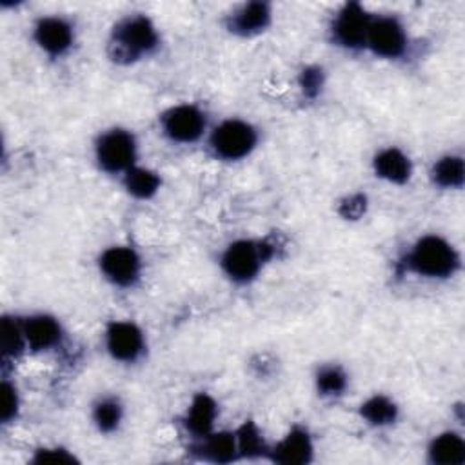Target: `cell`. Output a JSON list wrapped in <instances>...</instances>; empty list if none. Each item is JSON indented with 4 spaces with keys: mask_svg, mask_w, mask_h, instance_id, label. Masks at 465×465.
Here are the masks:
<instances>
[{
    "mask_svg": "<svg viewBox=\"0 0 465 465\" xmlns=\"http://www.w3.org/2000/svg\"><path fill=\"white\" fill-rule=\"evenodd\" d=\"M35 463H73L75 456L64 449H40L37 451Z\"/></svg>",
    "mask_w": 465,
    "mask_h": 465,
    "instance_id": "26",
    "label": "cell"
},
{
    "mask_svg": "<svg viewBox=\"0 0 465 465\" xmlns=\"http://www.w3.org/2000/svg\"><path fill=\"white\" fill-rule=\"evenodd\" d=\"M302 87L306 91V95H309V97L316 95V93L322 87V71L320 69H313V68L306 69L302 73Z\"/></svg>",
    "mask_w": 465,
    "mask_h": 465,
    "instance_id": "28",
    "label": "cell"
},
{
    "mask_svg": "<svg viewBox=\"0 0 465 465\" xmlns=\"http://www.w3.org/2000/svg\"><path fill=\"white\" fill-rule=\"evenodd\" d=\"M35 38L44 52L50 55H62L73 42L69 24L61 19H44L35 29Z\"/></svg>",
    "mask_w": 465,
    "mask_h": 465,
    "instance_id": "11",
    "label": "cell"
},
{
    "mask_svg": "<svg viewBox=\"0 0 465 465\" xmlns=\"http://www.w3.org/2000/svg\"><path fill=\"white\" fill-rule=\"evenodd\" d=\"M271 20L269 6L264 3H251L244 6L231 22V31L239 35H255L264 31Z\"/></svg>",
    "mask_w": 465,
    "mask_h": 465,
    "instance_id": "14",
    "label": "cell"
},
{
    "mask_svg": "<svg viewBox=\"0 0 465 465\" xmlns=\"http://www.w3.org/2000/svg\"><path fill=\"white\" fill-rule=\"evenodd\" d=\"M264 258H267L265 248H260L249 241H241L227 248L222 264L232 281L248 282L257 276Z\"/></svg>",
    "mask_w": 465,
    "mask_h": 465,
    "instance_id": "5",
    "label": "cell"
},
{
    "mask_svg": "<svg viewBox=\"0 0 465 465\" xmlns=\"http://www.w3.org/2000/svg\"><path fill=\"white\" fill-rule=\"evenodd\" d=\"M162 126L171 141L195 143L206 127V118L195 106H176L164 115Z\"/></svg>",
    "mask_w": 465,
    "mask_h": 465,
    "instance_id": "6",
    "label": "cell"
},
{
    "mask_svg": "<svg viewBox=\"0 0 465 465\" xmlns=\"http://www.w3.org/2000/svg\"><path fill=\"white\" fill-rule=\"evenodd\" d=\"M216 418V404L211 396L208 395H199L195 396L190 412H188V428L200 436H208L209 431L213 429Z\"/></svg>",
    "mask_w": 465,
    "mask_h": 465,
    "instance_id": "17",
    "label": "cell"
},
{
    "mask_svg": "<svg viewBox=\"0 0 465 465\" xmlns=\"http://www.w3.org/2000/svg\"><path fill=\"white\" fill-rule=\"evenodd\" d=\"M17 407H19L17 391L13 386L4 382V386H3V420L4 422H10L12 418L17 414Z\"/></svg>",
    "mask_w": 465,
    "mask_h": 465,
    "instance_id": "27",
    "label": "cell"
},
{
    "mask_svg": "<svg viewBox=\"0 0 465 465\" xmlns=\"http://www.w3.org/2000/svg\"><path fill=\"white\" fill-rule=\"evenodd\" d=\"M95 422L99 426L101 431L110 433L113 429H117V426L120 424V418H122V409L115 400H104L95 407Z\"/></svg>",
    "mask_w": 465,
    "mask_h": 465,
    "instance_id": "23",
    "label": "cell"
},
{
    "mask_svg": "<svg viewBox=\"0 0 465 465\" xmlns=\"http://www.w3.org/2000/svg\"><path fill=\"white\" fill-rule=\"evenodd\" d=\"M24 330L17 322L4 318L3 322V351L6 356H17L24 347Z\"/></svg>",
    "mask_w": 465,
    "mask_h": 465,
    "instance_id": "24",
    "label": "cell"
},
{
    "mask_svg": "<svg viewBox=\"0 0 465 465\" xmlns=\"http://www.w3.org/2000/svg\"><path fill=\"white\" fill-rule=\"evenodd\" d=\"M429 458L438 465H461L465 461V444L454 433H444L429 447Z\"/></svg>",
    "mask_w": 465,
    "mask_h": 465,
    "instance_id": "15",
    "label": "cell"
},
{
    "mask_svg": "<svg viewBox=\"0 0 465 465\" xmlns=\"http://www.w3.org/2000/svg\"><path fill=\"white\" fill-rule=\"evenodd\" d=\"M136 146L135 138L122 129L106 133L97 146V159L106 171H129L135 164Z\"/></svg>",
    "mask_w": 465,
    "mask_h": 465,
    "instance_id": "4",
    "label": "cell"
},
{
    "mask_svg": "<svg viewBox=\"0 0 465 465\" xmlns=\"http://www.w3.org/2000/svg\"><path fill=\"white\" fill-rule=\"evenodd\" d=\"M365 44L380 57H400L405 50L404 28L395 19L371 20Z\"/></svg>",
    "mask_w": 465,
    "mask_h": 465,
    "instance_id": "7",
    "label": "cell"
},
{
    "mask_svg": "<svg viewBox=\"0 0 465 465\" xmlns=\"http://www.w3.org/2000/svg\"><path fill=\"white\" fill-rule=\"evenodd\" d=\"M257 144V131L242 120H225L220 124L213 136L211 146L220 159L239 160L248 157Z\"/></svg>",
    "mask_w": 465,
    "mask_h": 465,
    "instance_id": "3",
    "label": "cell"
},
{
    "mask_svg": "<svg viewBox=\"0 0 465 465\" xmlns=\"http://www.w3.org/2000/svg\"><path fill=\"white\" fill-rule=\"evenodd\" d=\"M371 20L373 19L367 15V12L360 4H347L335 24L339 42L347 45V48H360V45L367 42Z\"/></svg>",
    "mask_w": 465,
    "mask_h": 465,
    "instance_id": "10",
    "label": "cell"
},
{
    "mask_svg": "<svg viewBox=\"0 0 465 465\" xmlns=\"http://www.w3.org/2000/svg\"><path fill=\"white\" fill-rule=\"evenodd\" d=\"M24 337L35 351L48 349L61 339V325L52 316H33L24 323Z\"/></svg>",
    "mask_w": 465,
    "mask_h": 465,
    "instance_id": "13",
    "label": "cell"
},
{
    "mask_svg": "<svg viewBox=\"0 0 465 465\" xmlns=\"http://www.w3.org/2000/svg\"><path fill=\"white\" fill-rule=\"evenodd\" d=\"M346 375L337 367L323 369L318 375V389L322 395H340L346 389Z\"/></svg>",
    "mask_w": 465,
    "mask_h": 465,
    "instance_id": "25",
    "label": "cell"
},
{
    "mask_svg": "<svg viewBox=\"0 0 465 465\" xmlns=\"http://www.w3.org/2000/svg\"><path fill=\"white\" fill-rule=\"evenodd\" d=\"M375 171L380 178L393 184H404L411 176V162L398 150H386L375 159Z\"/></svg>",
    "mask_w": 465,
    "mask_h": 465,
    "instance_id": "16",
    "label": "cell"
},
{
    "mask_svg": "<svg viewBox=\"0 0 465 465\" xmlns=\"http://www.w3.org/2000/svg\"><path fill=\"white\" fill-rule=\"evenodd\" d=\"M409 265L418 274L429 278L451 276L458 267V255L444 239L426 237L409 255Z\"/></svg>",
    "mask_w": 465,
    "mask_h": 465,
    "instance_id": "1",
    "label": "cell"
},
{
    "mask_svg": "<svg viewBox=\"0 0 465 465\" xmlns=\"http://www.w3.org/2000/svg\"><path fill=\"white\" fill-rule=\"evenodd\" d=\"M313 444L306 431H291L273 451V460L284 465H302L311 461Z\"/></svg>",
    "mask_w": 465,
    "mask_h": 465,
    "instance_id": "12",
    "label": "cell"
},
{
    "mask_svg": "<svg viewBox=\"0 0 465 465\" xmlns=\"http://www.w3.org/2000/svg\"><path fill=\"white\" fill-rule=\"evenodd\" d=\"M108 349L113 358L133 362L144 349L143 331L131 322H113L106 333Z\"/></svg>",
    "mask_w": 465,
    "mask_h": 465,
    "instance_id": "8",
    "label": "cell"
},
{
    "mask_svg": "<svg viewBox=\"0 0 465 465\" xmlns=\"http://www.w3.org/2000/svg\"><path fill=\"white\" fill-rule=\"evenodd\" d=\"M204 454L218 463H227L235 460L239 454V445H237V436L231 433H218L208 436L204 444Z\"/></svg>",
    "mask_w": 465,
    "mask_h": 465,
    "instance_id": "19",
    "label": "cell"
},
{
    "mask_svg": "<svg viewBox=\"0 0 465 465\" xmlns=\"http://www.w3.org/2000/svg\"><path fill=\"white\" fill-rule=\"evenodd\" d=\"M433 178L442 188H461L465 178L463 160L460 157H445L433 167Z\"/></svg>",
    "mask_w": 465,
    "mask_h": 465,
    "instance_id": "20",
    "label": "cell"
},
{
    "mask_svg": "<svg viewBox=\"0 0 465 465\" xmlns=\"http://www.w3.org/2000/svg\"><path fill=\"white\" fill-rule=\"evenodd\" d=\"M101 269L113 284L131 286L141 273V260L129 248H111L102 255Z\"/></svg>",
    "mask_w": 465,
    "mask_h": 465,
    "instance_id": "9",
    "label": "cell"
},
{
    "mask_svg": "<svg viewBox=\"0 0 465 465\" xmlns=\"http://www.w3.org/2000/svg\"><path fill=\"white\" fill-rule=\"evenodd\" d=\"M159 42V35L153 24L146 17H135L122 22L113 38L115 61H135L144 53H150Z\"/></svg>",
    "mask_w": 465,
    "mask_h": 465,
    "instance_id": "2",
    "label": "cell"
},
{
    "mask_svg": "<svg viewBox=\"0 0 465 465\" xmlns=\"http://www.w3.org/2000/svg\"><path fill=\"white\" fill-rule=\"evenodd\" d=\"M126 188L136 199H151L160 190V176L144 167H131L126 175Z\"/></svg>",
    "mask_w": 465,
    "mask_h": 465,
    "instance_id": "18",
    "label": "cell"
},
{
    "mask_svg": "<svg viewBox=\"0 0 465 465\" xmlns=\"http://www.w3.org/2000/svg\"><path fill=\"white\" fill-rule=\"evenodd\" d=\"M362 416L373 426H388L396 420V405L386 396H373L362 405Z\"/></svg>",
    "mask_w": 465,
    "mask_h": 465,
    "instance_id": "21",
    "label": "cell"
},
{
    "mask_svg": "<svg viewBox=\"0 0 465 465\" xmlns=\"http://www.w3.org/2000/svg\"><path fill=\"white\" fill-rule=\"evenodd\" d=\"M239 454L242 456H257L264 451V440L253 422H246L237 433Z\"/></svg>",
    "mask_w": 465,
    "mask_h": 465,
    "instance_id": "22",
    "label": "cell"
}]
</instances>
